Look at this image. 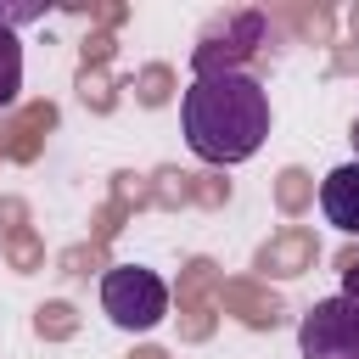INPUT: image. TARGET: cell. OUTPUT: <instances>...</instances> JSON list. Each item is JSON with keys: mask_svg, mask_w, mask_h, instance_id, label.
I'll return each mask as SVG.
<instances>
[{"mask_svg": "<svg viewBox=\"0 0 359 359\" xmlns=\"http://www.w3.org/2000/svg\"><path fill=\"white\" fill-rule=\"evenodd\" d=\"M180 123L202 163H247L269 140V90L241 67L196 73L180 101Z\"/></svg>", "mask_w": 359, "mask_h": 359, "instance_id": "1", "label": "cell"}, {"mask_svg": "<svg viewBox=\"0 0 359 359\" xmlns=\"http://www.w3.org/2000/svg\"><path fill=\"white\" fill-rule=\"evenodd\" d=\"M101 309L118 331H157L163 314H168V280L157 269H140V264H118L101 275Z\"/></svg>", "mask_w": 359, "mask_h": 359, "instance_id": "2", "label": "cell"}, {"mask_svg": "<svg viewBox=\"0 0 359 359\" xmlns=\"http://www.w3.org/2000/svg\"><path fill=\"white\" fill-rule=\"evenodd\" d=\"M297 353L303 359H359V303L325 297L297 320Z\"/></svg>", "mask_w": 359, "mask_h": 359, "instance_id": "3", "label": "cell"}, {"mask_svg": "<svg viewBox=\"0 0 359 359\" xmlns=\"http://www.w3.org/2000/svg\"><path fill=\"white\" fill-rule=\"evenodd\" d=\"M45 17V6H0V107L17 101L22 90V45H17V22H34Z\"/></svg>", "mask_w": 359, "mask_h": 359, "instance_id": "4", "label": "cell"}, {"mask_svg": "<svg viewBox=\"0 0 359 359\" xmlns=\"http://www.w3.org/2000/svg\"><path fill=\"white\" fill-rule=\"evenodd\" d=\"M320 213H325L337 230L359 236V157L342 163V168H331V174L320 180Z\"/></svg>", "mask_w": 359, "mask_h": 359, "instance_id": "5", "label": "cell"}, {"mask_svg": "<svg viewBox=\"0 0 359 359\" xmlns=\"http://www.w3.org/2000/svg\"><path fill=\"white\" fill-rule=\"evenodd\" d=\"M342 297H353V303H359V264L342 275Z\"/></svg>", "mask_w": 359, "mask_h": 359, "instance_id": "6", "label": "cell"}, {"mask_svg": "<svg viewBox=\"0 0 359 359\" xmlns=\"http://www.w3.org/2000/svg\"><path fill=\"white\" fill-rule=\"evenodd\" d=\"M348 140H353V151H359V118H353V135H348Z\"/></svg>", "mask_w": 359, "mask_h": 359, "instance_id": "7", "label": "cell"}]
</instances>
